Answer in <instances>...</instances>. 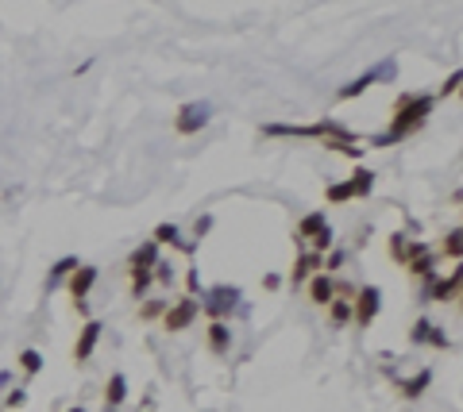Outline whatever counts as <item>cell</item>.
Wrapping results in <instances>:
<instances>
[{
  "mask_svg": "<svg viewBox=\"0 0 463 412\" xmlns=\"http://www.w3.org/2000/svg\"><path fill=\"white\" fill-rule=\"evenodd\" d=\"M437 101L429 93H402L398 104H394V116H390V128L375 139V147H394V143L417 135V128H424V120L432 116Z\"/></svg>",
  "mask_w": 463,
  "mask_h": 412,
  "instance_id": "obj_1",
  "label": "cell"
},
{
  "mask_svg": "<svg viewBox=\"0 0 463 412\" xmlns=\"http://www.w3.org/2000/svg\"><path fill=\"white\" fill-rule=\"evenodd\" d=\"M201 316V301L197 297H178L174 304H166V312H163V328L170 335H178V331H185L190 324Z\"/></svg>",
  "mask_w": 463,
  "mask_h": 412,
  "instance_id": "obj_2",
  "label": "cell"
},
{
  "mask_svg": "<svg viewBox=\"0 0 463 412\" xmlns=\"http://www.w3.org/2000/svg\"><path fill=\"white\" fill-rule=\"evenodd\" d=\"M379 309H382V289H379V285H363V289L352 297V320H355V328H371L375 316H379Z\"/></svg>",
  "mask_w": 463,
  "mask_h": 412,
  "instance_id": "obj_3",
  "label": "cell"
},
{
  "mask_svg": "<svg viewBox=\"0 0 463 412\" xmlns=\"http://www.w3.org/2000/svg\"><path fill=\"white\" fill-rule=\"evenodd\" d=\"M235 301H240V289L235 285H216V289H209V297L201 301V312L209 316V320H228L232 309H235Z\"/></svg>",
  "mask_w": 463,
  "mask_h": 412,
  "instance_id": "obj_4",
  "label": "cell"
},
{
  "mask_svg": "<svg viewBox=\"0 0 463 412\" xmlns=\"http://www.w3.org/2000/svg\"><path fill=\"white\" fill-rule=\"evenodd\" d=\"M205 123H209V104H205V101H190V104H182V108H178L174 131H178V135H197Z\"/></svg>",
  "mask_w": 463,
  "mask_h": 412,
  "instance_id": "obj_5",
  "label": "cell"
},
{
  "mask_svg": "<svg viewBox=\"0 0 463 412\" xmlns=\"http://www.w3.org/2000/svg\"><path fill=\"white\" fill-rule=\"evenodd\" d=\"M101 331H105V324H101V320H85L81 324L78 343H73V351H70L78 366H85V362L93 359V351H97V343H101Z\"/></svg>",
  "mask_w": 463,
  "mask_h": 412,
  "instance_id": "obj_6",
  "label": "cell"
},
{
  "mask_svg": "<svg viewBox=\"0 0 463 412\" xmlns=\"http://www.w3.org/2000/svg\"><path fill=\"white\" fill-rule=\"evenodd\" d=\"M394 73V66H375V70H367L363 78H355V81H347L344 89H336V101H355V97H363L367 89H371L379 78H390Z\"/></svg>",
  "mask_w": 463,
  "mask_h": 412,
  "instance_id": "obj_7",
  "label": "cell"
},
{
  "mask_svg": "<svg viewBox=\"0 0 463 412\" xmlns=\"http://www.w3.org/2000/svg\"><path fill=\"white\" fill-rule=\"evenodd\" d=\"M97 277H101V270H97V266H85V262H81V266H78V270H73L70 277H66V289H70L73 304L89 297V289L97 285Z\"/></svg>",
  "mask_w": 463,
  "mask_h": 412,
  "instance_id": "obj_8",
  "label": "cell"
},
{
  "mask_svg": "<svg viewBox=\"0 0 463 412\" xmlns=\"http://www.w3.org/2000/svg\"><path fill=\"white\" fill-rule=\"evenodd\" d=\"M459 282H463L459 266H456V270H452L448 277H432V282H429V301H432V304L456 301V297H459Z\"/></svg>",
  "mask_w": 463,
  "mask_h": 412,
  "instance_id": "obj_9",
  "label": "cell"
},
{
  "mask_svg": "<svg viewBox=\"0 0 463 412\" xmlns=\"http://www.w3.org/2000/svg\"><path fill=\"white\" fill-rule=\"evenodd\" d=\"M305 289H309V301L313 304H320V309H328V304L336 301V282L328 274H313L305 282Z\"/></svg>",
  "mask_w": 463,
  "mask_h": 412,
  "instance_id": "obj_10",
  "label": "cell"
},
{
  "mask_svg": "<svg viewBox=\"0 0 463 412\" xmlns=\"http://www.w3.org/2000/svg\"><path fill=\"white\" fill-rule=\"evenodd\" d=\"M328 227V220H325V208H317V212H309V216H301V224H297V232H294V243L305 251V243L309 239H317L320 232Z\"/></svg>",
  "mask_w": 463,
  "mask_h": 412,
  "instance_id": "obj_11",
  "label": "cell"
},
{
  "mask_svg": "<svg viewBox=\"0 0 463 412\" xmlns=\"http://www.w3.org/2000/svg\"><path fill=\"white\" fill-rule=\"evenodd\" d=\"M320 262H325L320 254H313V251H301V254L294 258V270H290V282H294V285L309 282L313 274H320Z\"/></svg>",
  "mask_w": 463,
  "mask_h": 412,
  "instance_id": "obj_12",
  "label": "cell"
},
{
  "mask_svg": "<svg viewBox=\"0 0 463 412\" xmlns=\"http://www.w3.org/2000/svg\"><path fill=\"white\" fill-rule=\"evenodd\" d=\"M124 401H128V378H124V374H112V378L105 381V408L116 412Z\"/></svg>",
  "mask_w": 463,
  "mask_h": 412,
  "instance_id": "obj_13",
  "label": "cell"
},
{
  "mask_svg": "<svg viewBox=\"0 0 463 412\" xmlns=\"http://www.w3.org/2000/svg\"><path fill=\"white\" fill-rule=\"evenodd\" d=\"M155 262H158V247L151 243V239H147V243H139L136 251H131V258H128L131 270H155Z\"/></svg>",
  "mask_w": 463,
  "mask_h": 412,
  "instance_id": "obj_14",
  "label": "cell"
},
{
  "mask_svg": "<svg viewBox=\"0 0 463 412\" xmlns=\"http://www.w3.org/2000/svg\"><path fill=\"white\" fill-rule=\"evenodd\" d=\"M209 351L213 354H228L232 351V328L228 324H220V320L209 324Z\"/></svg>",
  "mask_w": 463,
  "mask_h": 412,
  "instance_id": "obj_15",
  "label": "cell"
},
{
  "mask_svg": "<svg viewBox=\"0 0 463 412\" xmlns=\"http://www.w3.org/2000/svg\"><path fill=\"white\" fill-rule=\"evenodd\" d=\"M151 243H155V247H174V251H178L185 239H182V227H178V224H158L155 232H151Z\"/></svg>",
  "mask_w": 463,
  "mask_h": 412,
  "instance_id": "obj_16",
  "label": "cell"
},
{
  "mask_svg": "<svg viewBox=\"0 0 463 412\" xmlns=\"http://www.w3.org/2000/svg\"><path fill=\"white\" fill-rule=\"evenodd\" d=\"M429 386H432V370H421V374H413V378H405L398 389H402V397L417 401V397H421V393L429 389Z\"/></svg>",
  "mask_w": 463,
  "mask_h": 412,
  "instance_id": "obj_17",
  "label": "cell"
},
{
  "mask_svg": "<svg viewBox=\"0 0 463 412\" xmlns=\"http://www.w3.org/2000/svg\"><path fill=\"white\" fill-rule=\"evenodd\" d=\"M347 185H352V197H371V189H375V170L355 166V174L347 177Z\"/></svg>",
  "mask_w": 463,
  "mask_h": 412,
  "instance_id": "obj_18",
  "label": "cell"
},
{
  "mask_svg": "<svg viewBox=\"0 0 463 412\" xmlns=\"http://www.w3.org/2000/svg\"><path fill=\"white\" fill-rule=\"evenodd\" d=\"M131 277H128V289H131V297H139L143 301V293L155 285V277H151V270H128Z\"/></svg>",
  "mask_w": 463,
  "mask_h": 412,
  "instance_id": "obj_19",
  "label": "cell"
},
{
  "mask_svg": "<svg viewBox=\"0 0 463 412\" xmlns=\"http://www.w3.org/2000/svg\"><path fill=\"white\" fill-rule=\"evenodd\" d=\"M16 366H20L27 378H35V374L43 370V354L35 351V347H27V351H20V359H16Z\"/></svg>",
  "mask_w": 463,
  "mask_h": 412,
  "instance_id": "obj_20",
  "label": "cell"
},
{
  "mask_svg": "<svg viewBox=\"0 0 463 412\" xmlns=\"http://www.w3.org/2000/svg\"><path fill=\"white\" fill-rule=\"evenodd\" d=\"M328 320H332L336 328H344V324H352V301H344V297H336V301L328 304Z\"/></svg>",
  "mask_w": 463,
  "mask_h": 412,
  "instance_id": "obj_21",
  "label": "cell"
},
{
  "mask_svg": "<svg viewBox=\"0 0 463 412\" xmlns=\"http://www.w3.org/2000/svg\"><path fill=\"white\" fill-rule=\"evenodd\" d=\"M325 200H328V205H347V200H355V197H352V185H347V181L328 185V189H325Z\"/></svg>",
  "mask_w": 463,
  "mask_h": 412,
  "instance_id": "obj_22",
  "label": "cell"
},
{
  "mask_svg": "<svg viewBox=\"0 0 463 412\" xmlns=\"http://www.w3.org/2000/svg\"><path fill=\"white\" fill-rule=\"evenodd\" d=\"M78 254H66V258H58V262L51 266V282H62V277H70L73 270H78Z\"/></svg>",
  "mask_w": 463,
  "mask_h": 412,
  "instance_id": "obj_23",
  "label": "cell"
},
{
  "mask_svg": "<svg viewBox=\"0 0 463 412\" xmlns=\"http://www.w3.org/2000/svg\"><path fill=\"white\" fill-rule=\"evenodd\" d=\"M409 274H413V277H424V282H432V277H437V258L424 254V258H417V262H409Z\"/></svg>",
  "mask_w": 463,
  "mask_h": 412,
  "instance_id": "obj_24",
  "label": "cell"
},
{
  "mask_svg": "<svg viewBox=\"0 0 463 412\" xmlns=\"http://www.w3.org/2000/svg\"><path fill=\"white\" fill-rule=\"evenodd\" d=\"M459 239H463L459 227H452V232L444 235V254H448L452 262H459V251H463V243H459Z\"/></svg>",
  "mask_w": 463,
  "mask_h": 412,
  "instance_id": "obj_25",
  "label": "cell"
},
{
  "mask_svg": "<svg viewBox=\"0 0 463 412\" xmlns=\"http://www.w3.org/2000/svg\"><path fill=\"white\" fill-rule=\"evenodd\" d=\"M459 81H463V73H459V70H452V78L440 85V93H437L432 101H448V97H456V93H459Z\"/></svg>",
  "mask_w": 463,
  "mask_h": 412,
  "instance_id": "obj_26",
  "label": "cell"
},
{
  "mask_svg": "<svg viewBox=\"0 0 463 412\" xmlns=\"http://www.w3.org/2000/svg\"><path fill=\"white\" fill-rule=\"evenodd\" d=\"M405 243H409V239H405L402 232H394V235H390V258H394L398 266H405Z\"/></svg>",
  "mask_w": 463,
  "mask_h": 412,
  "instance_id": "obj_27",
  "label": "cell"
},
{
  "mask_svg": "<svg viewBox=\"0 0 463 412\" xmlns=\"http://www.w3.org/2000/svg\"><path fill=\"white\" fill-rule=\"evenodd\" d=\"M429 331H432V320H424V316H421V320L409 328V343H429Z\"/></svg>",
  "mask_w": 463,
  "mask_h": 412,
  "instance_id": "obj_28",
  "label": "cell"
},
{
  "mask_svg": "<svg viewBox=\"0 0 463 412\" xmlns=\"http://www.w3.org/2000/svg\"><path fill=\"white\" fill-rule=\"evenodd\" d=\"M151 277H155L158 285H170V282H174V266H170V262H163V258H158V262H155V270H151Z\"/></svg>",
  "mask_w": 463,
  "mask_h": 412,
  "instance_id": "obj_29",
  "label": "cell"
},
{
  "mask_svg": "<svg viewBox=\"0 0 463 412\" xmlns=\"http://www.w3.org/2000/svg\"><path fill=\"white\" fill-rule=\"evenodd\" d=\"M166 304H170V301H147L143 309H139V320H155V316H163Z\"/></svg>",
  "mask_w": 463,
  "mask_h": 412,
  "instance_id": "obj_30",
  "label": "cell"
},
{
  "mask_svg": "<svg viewBox=\"0 0 463 412\" xmlns=\"http://www.w3.org/2000/svg\"><path fill=\"white\" fill-rule=\"evenodd\" d=\"M429 347H437V351H448L452 343H448V335H444L437 324H432V331H429Z\"/></svg>",
  "mask_w": 463,
  "mask_h": 412,
  "instance_id": "obj_31",
  "label": "cell"
},
{
  "mask_svg": "<svg viewBox=\"0 0 463 412\" xmlns=\"http://www.w3.org/2000/svg\"><path fill=\"white\" fill-rule=\"evenodd\" d=\"M24 405H27V389H12L4 397V408H24Z\"/></svg>",
  "mask_w": 463,
  "mask_h": 412,
  "instance_id": "obj_32",
  "label": "cell"
},
{
  "mask_svg": "<svg viewBox=\"0 0 463 412\" xmlns=\"http://www.w3.org/2000/svg\"><path fill=\"white\" fill-rule=\"evenodd\" d=\"M340 266H344V251H328V258L320 262V274H325V270H340Z\"/></svg>",
  "mask_w": 463,
  "mask_h": 412,
  "instance_id": "obj_33",
  "label": "cell"
},
{
  "mask_svg": "<svg viewBox=\"0 0 463 412\" xmlns=\"http://www.w3.org/2000/svg\"><path fill=\"white\" fill-rule=\"evenodd\" d=\"M209 227H213V216H201V220H197V224H193V235H197V243H201V239L209 235Z\"/></svg>",
  "mask_w": 463,
  "mask_h": 412,
  "instance_id": "obj_34",
  "label": "cell"
},
{
  "mask_svg": "<svg viewBox=\"0 0 463 412\" xmlns=\"http://www.w3.org/2000/svg\"><path fill=\"white\" fill-rule=\"evenodd\" d=\"M185 285H190V297H193L197 289H201V277H197V270H190V274H185Z\"/></svg>",
  "mask_w": 463,
  "mask_h": 412,
  "instance_id": "obj_35",
  "label": "cell"
},
{
  "mask_svg": "<svg viewBox=\"0 0 463 412\" xmlns=\"http://www.w3.org/2000/svg\"><path fill=\"white\" fill-rule=\"evenodd\" d=\"M278 285H282L278 274H267V277H263V289H278Z\"/></svg>",
  "mask_w": 463,
  "mask_h": 412,
  "instance_id": "obj_36",
  "label": "cell"
},
{
  "mask_svg": "<svg viewBox=\"0 0 463 412\" xmlns=\"http://www.w3.org/2000/svg\"><path fill=\"white\" fill-rule=\"evenodd\" d=\"M66 412H85V408H66Z\"/></svg>",
  "mask_w": 463,
  "mask_h": 412,
  "instance_id": "obj_37",
  "label": "cell"
},
{
  "mask_svg": "<svg viewBox=\"0 0 463 412\" xmlns=\"http://www.w3.org/2000/svg\"><path fill=\"white\" fill-rule=\"evenodd\" d=\"M105 412H108V408H105Z\"/></svg>",
  "mask_w": 463,
  "mask_h": 412,
  "instance_id": "obj_38",
  "label": "cell"
}]
</instances>
